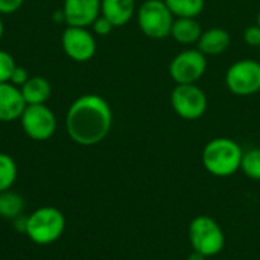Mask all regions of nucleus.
I'll return each mask as SVG.
<instances>
[{
    "label": "nucleus",
    "mask_w": 260,
    "mask_h": 260,
    "mask_svg": "<svg viewBox=\"0 0 260 260\" xmlns=\"http://www.w3.org/2000/svg\"><path fill=\"white\" fill-rule=\"evenodd\" d=\"M113 111L99 94H82L72 102L66 114L67 136L81 146L101 143L111 131Z\"/></svg>",
    "instance_id": "nucleus-1"
},
{
    "label": "nucleus",
    "mask_w": 260,
    "mask_h": 260,
    "mask_svg": "<svg viewBox=\"0 0 260 260\" xmlns=\"http://www.w3.org/2000/svg\"><path fill=\"white\" fill-rule=\"evenodd\" d=\"M242 155L244 151L236 140L216 137L204 146L201 160L209 174L215 177H230L241 171Z\"/></svg>",
    "instance_id": "nucleus-2"
},
{
    "label": "nucleus",
    "mask_w": 260,
    "mask_h": 260,
    "mask_svg": "<svg viewBox=\"0 0 260 260\" xmlns=\"http://www.w3.org/2000/svg\"><path fill=\"white\" fill-rule=\"evenodd\" d=\"M66 230V218L56 207H40L26 218V235L37 245L56 242Z\"/></svg>",
    "instance_id": "nucleus-3"
},
{
    "label": "nucleus",
    "mask_w": 260,
    "mask_h": 260,
    "mask_svg": "<svg viewBox=\"0 0 260 260\" xmlns=\"http://www.w3.org/2000/svg\"><path fill=\"white\" fill-rule=\"evenodd\" d=\"M189 241L193 251L212 257L219 254L225 247V235L221 225L207 215H200L189 225Z\"/></svg>",
    "instance_id": "nucleus-4"
},
{
    "label": "nucleus",
    "mask_w": 260,
    "mask_h": 260,
    "mask_svg": "<svg viewBox=\"0 0 260 260\" xmlns=\"http://www.w3.org/2000/svg\"><path fill=\"white\" fill-rule=\"evenodd\" d=\"M137 23L145 37L151 40H165L171 35L175 17L165 0H145L137 12Z\"/></svg>",
    "instance_id": "nucleus-5"
},
{
    "label": "nucleus",
    "mask_w": 260,
    "mask_h": 260,
    "mask_svg": "<svg viewBox=\"0 0 260 260\" xmlns=\"http://www.w3.org/2000/svg\"><path fill=\"white\" fill-rule=\"evenodd\" d=\"M171 107L184 120H197L207 111V96L197 84H175L171 91Z\"/></svg>",
    "instance_id": "nucleus-6"
},
{
    "label": "nucleus",
    "mask_w": 260,
    "mask_h": 260,
    "mask_svg": "<svg viewBox=\"0 0 260 260\" xmlns=\"http://www.w3.org/2000/svg\"><path fill=\"white\" fill-rule=\"evenodd\" d=\"M225 85L236 96H251L260 91V62L239 59L225 72Z\"/></svg>",
    "instance_id": "nucleus-7"
},
{
    "label": "nucleus",
    "mask_w": 260,
    "mask_h": 260,
    "mask_svg": "<svg viewBox=\"0 0 260 260\" xmlns=\"http://www.w3.org/2000/svg\"><path fill=\"white\" fill-rule=\"evenodd\" d=\"M207 70V56L197 47L177 53L169 62V76L175 84H197Z\"/></svg>",
    "instance_id": "nucleus-8"
},
{
    "label": "nucleus",
    "mask_w": 260,
    "mask_h": 260,
    "mask_svg": "<svg viewBox=\"0 0 260 260\" xmlns=\"http://www.w3.org/2000/svg\"><path fill=\"white\" fill-rule=\"evenodd\" d=\"M20 123L24 134L35 142L49 140L56 131V116L46 104L26 105Z\"/></svg>",
    "instance_id": "nucleus-9"
},
{
    "label": "nucleus",
    "mask_w": 260,
    "mask_h": 260,
    "mask_svg": "<svg viewBox=\"0 0 260 260\" xmlns=\"http://www.w3.org/2000/svg\"><path fill=\"white\" fill-rule=\"evenodd\" d=\"M61 44L66 55L76 62L90 61L98 49L94 34L88 27L67 26L61 37Z\"/></svg>",
    "instance_id": "nucleus-10"
},
{
    "label": "nucleus",
    "mask_w": 260,
    "mask_h": 260,
    "mask_svg": "<svg viewBox=\"0 0 260 260\" xmlns=\"http://www.w3.org/2000/svg\"><path fill=\"white\" fill-rule=\"evenodd\" d=\"M102 0H64L62 14L67 26L90 27L101 15Z\"/></svg>",
    "instance_id": "nucleus-11"
},
{
    "label": "nucleus",
    "mask_w": 260,
    "mask_h": 260,
    "mask_svg": "<svg viewBox=\"0 0 260 260\" xmlns=\"http://www.w3.org/2000/svg\"><path fill=\"white\" fill-rule=\"evenodd\" d=\"M26 108V102L18 87L11 82L0 84V122H12L20 120L23 111Z\"/></svg>",
    "instance_id": "nucleus-12"
},
{
    "label": "nucleus",
    "mask_w": 260,
    "mask_h": 260,
    "mask_svg": "<svg viewBox=\"0 0 260 260\" xmlns=\"http://www.w3.org/2000/svg\"><path fill=\"white\" fill-rule=\"evenodd\" d=\"M232 37L229 30H225L224 27H210L203 30L197 43V49L206 56H216L227 52Z\"/></svg>",
    "instance_id": "nucleus-13"
},
{
    "label": "nucleus",
    "mask_w": 260,
    "mask_h": 260,
    "mask_svg": "<svg viewBox=\"0 0 260 260\" xmlns=\"http://www.w3.org/2000/svg\"><path fill=\"white\" fill-rule=\"evenodd\" d=\"M137 12L136 0H102L101 15L108 18L114 27H122Z\"/></svg>",
    "instance_id": "nucleus-14"
},
{
    "label": "nucleus",
    "mask_w": 260,
    "mask_h": 260,
    "mask_svg": "<svg viewBox=\"0 0 260 260\" xmlns=\"http://www.w3.org/2000/svg\"><path fill=\"white\" fill-rule=\"evenodd\" d=\"M20 91L26 105H40L46 104L52 94L50 82L43 76H30L21 87Z\"/></svg>",
    "instance_id": "nucleus-15"
},
{
    "label": "nucleus",
    "mask_w": 260,
    "mask_h": 260,
    "mask_svg": "<svg viewBox=\"0 0 260 260\" xmlns=\"http://www.w3.org/2000/svg\"><path fill=\"white\" fill-rule=\"evenodd\" d=\"M201 34H203V27L198 18L183 17L174 20L169 37H172L177 43L187 46V44H197Z\"/></svg>",
    "instance_id": "nucleus-16"
},
{
    "label": "nucleus",
    "mask_w": 260,
    "mask_h": 260,
    "mask_svg": "<svg viewBox=\"0 0 260 260\" xmlns=\"http://www.w3.org/2000/svg\"><path fill=\"white\" fill-rule=\"evenodd\" d=\"M24 210V200L14 190L0 192V216L5 219H15Z\"/></svg>",
    "instance_id": "nucleus-17"
},
{
    "label": "nucleus",
    "mask_w": 260,
    "mask_h": 260,
    "mask_svg": "<svg viewBox=\"0 0 260 260\" xmlns=\"http://www.w3.org/2000/svg\"><path fill=\"white\" fill-rule=\"evenodd\" d=\"M165 3L175 18H198L206 6V0H165Z\"/></svg>",
    "instance_id": "nucleus-18"
},
{
    "label": "nucleus",
    "mask_w": 260,
    "mask_h": 260,
    "mask_svg": "<svg viewBox=\"0 0 260 260\" xmlns=\"http://www.w3.org/2000/svg\"><path fill=\"white\" fill-rule=\"evenodd\" d=\"M18 175V169H17V163L15 160L5 154L0 152V192L9 190Z\"/></svg>",
    "instance_id": "nucleus-19"
},
{
    "label": "nucleus",
    "mask_w": 260,
    "mask_h": 260,
    "mask_svg": "<svg viewBox=\"0 0 260 260\" xmlns=\"http://www.w3.org/2000/svg\"><path fill=\"white\" fill-rule=\"evenodd\" d=\"M241 171L251 180L260 181V148H251L244 152Z\"/></svg>",
    "instance_id": "nucleus-20"
},
{
    "label": "nucleus",
    "mask_w": 260,
    "mask_h": 260,
    "mask_svg": "<svg viewBox=\"0 0 260 260\" xmlns=\"http://www.w3.org/2000/svg\"><path fill=\"white\" fill-rule=\"evenodd\" d=\"M15 66L17 64H15L14 56L9 52L0 49V84L2 82H9Z\"/></svg>",
    "instance_id": "nucleus-21"
},
{
    "label": "nucleus",
    "mask_w": 260,
    "mask_h": 260,
    "mask_svg": "<svg viewBox=\"0 0 260 260\" xmlns=\"http://www.w3.org/2000/svg\"><path fill=\"white\" fill-rule=\"evenodd\" d=\"M90 27L93 29V34H96V35H99V37H105V35L111 34V30L114 29V26L111 24V21H110L108 18H105L104 15H99V17L93 21V24H91Z\"/></svg>",
    "instance_id": "nucleus-22"
},
{
    "label": "nucleus",
    "mask_w": 260,
    "mask_h": 260,
    "mask_svg": "<svg viewBox=\"0 0 260 260\" xmlns=\"http://www.w3.org/2000/svg\"><path fill=\"white\" fill-rule=\"evenodd\" d=\"M242 38H244L245 44H248L251 47H260V26L254 23V24L245 27Z\"/></svg>",
    "instance_id": "nucleus-23"
},
{
    "label": "nucleus",
    "mask_w": 260,
    "mask_h": 260,
    "mask_svg": "<svg viewBox=\"0 0 260 260\" xmlns=\"http://www.w3.org/2000/svg\"><path fill=\"white\" fill-rule=\"evenodd\" d=\"M29 78H30V76H29V73H27L26 69H23V67H20V66H15V69H14V72H12V75H11L9 82H11L12 85H15V87L20 88Z\"/></svg>",
    "instance_id": "nucleus-24"
},
{
    "label": "nucleus",
    "mask_w": 260,
    "mask_h": 260,
    "mask_svg": "<svg viewBox=\"0 0 260 260\" xmlns=\"http://www.w3.org/2000/svg\"><path fill=\"white\" fill-rule=\"evenodd\" d=\"M24 0H0V15H9L17 12L23 6Z\"/></svg>",
    "instance_id": "nucleus-25"
},
{
    "label": "nucleus",
    "mask_w": 260,
    "mask_h": 260,
    "mask_svg": "<svg viewBox=\"0 0 260 260\" xmlns=\"http://www.w3.org/2000/svg\"><path fill=\"white\" fill-rule=\"evenodd\" d=\"M187 260H206V256L198 253V251H192L189 256H187Z\"/></svg>",
    "instance_id": "nucleus-26"
},
{
    "label": "nucleus",
    "mask_w": 260,
    "mask_h": 260,
    "mask_svg": "<svg viewBox=\"0 0 260 260\" xmlns=\"http://www.w3.org/2000/svg\"><path fill=\"white\" fill-rule=\"evenodd\" d=\"M3 32H5V27H3V20H2V15H0V41L3 38Z\"/></svg>",
    "instance_id": "nucleus-27"
},
{
    "label": "nucleus",
    "mask_w": 260,
    "mask_h": 260,
    "mask_svg": "<svg viewBox=\"0 0 260 260\" xmlns=\"http://www.w3.org/2000/svg\"><path fill=\"white\" fill-rule=\"evenodd\" d=\"M256 24H257V26H260V11L257 12V17H256Z\"/></svg>",
    "instance_id": "nucleus-28"
},
{
    "label": "nucleus",
    "mask_w": 260,
    "mask_h": 260,
    "mask_svg": "<svg viewBox=\"0 0 260 260\" xmlns=\"http://www.w3.org/2000/svg\"><path fill=\"white\" fill-rule=\"evenodd\" d=\"M259 49H260V47H259Z\"/></svg>",
    "instance_id": "nucleus-29"
}]
</instances>
